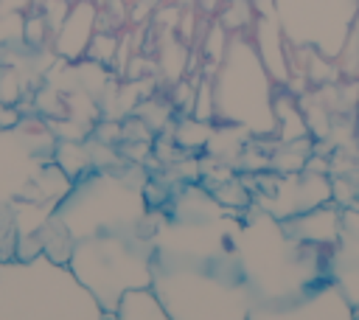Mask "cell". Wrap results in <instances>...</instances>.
Masks as SVG:
<instances>
[{
    "label": "cell",
    "instance_id": "cell-1",
    "mask_svg": "<svg viewBox=\"0 0 359 320\" xmlns=\"http://www.w3.org/2000/svg\"><path fill=\"white\" fill-rule=\"evenodd\" d=\"M149 289L171 320H247L252 306L238 247L210 253L154 247Z\"/></svg>",
    "mask_w": 359,
    "mask_h": 320
},
{
    "label": "cell",
    "instance_id": "cell-2",
    "mask_svg": "<svg viewBox=\"0 0 359 320\" xmlns=\"http://www.w3.org/2000/svg\"><path fill=\"white\" fill-rule=\"evenodd\" d=\"M238 258L252 303L286 300L323 281H334V247L294 239L272 213H258L238 227Z\"/></svg>",
    "mask_w": 359,
    "mask_h": 320
},
{
    "label": "cell",
    "instance_id": "cell-3",
    "mask_svg": "<svg viewBox=\"0 0 359 320\" xmlns=\"http://www.w3.org/2000/svg\"><path fill=\"white\" fill-rule=\"evenodd\" d=\"M0 320H107L93 292L48 253L0 258Z\"/></svg>",
    "mask_w": 359,
    "mask_h": 320
},
{
    "label": "cell",
    "instance_id": "cell-4",
    "mask_svg": "<svg viewBox=\"0 0 359 320\" xmlns=\"http://www.w3.org/2000/svg\"><path fill=\"white\" fill-rule=\"evenodd\" d=\"M154 233L140 230H109L76 239L70 244L67 267L93 292L107 314H112L121 298L132 289L151 286Z\"/></svg>",
    "mask_w": 359,
    "mask_h": 320
},
{
    "label": "cell",
    "instance_id": "cell-5",
    "mask_svg": "<svg viewBox=\"0 0 359 320\" xmlns=\"http://www.w3.org/2000/svg\"><path fill=\"white\" fill-rule=\"evenodd\" d=\"M213 109L216 121L236 126L252 138L278 132L275 90L269 70L261 65L250 34H230L224 59L213 70Z\"/></svg>",
    "mask_w": 359,
    "mask_h": 320
},
{
    "label": "cell",
    "instance_id": "cell-6",
    "mask_svg": "<svg viewBox=\"0 0 359 320\" xmlns=\"http://www.w3.org/2000/svg\"><path fill=\"white\" fill-rule=\"evenodd\" d=\"M146 219V202L143 194L123 180H112L107 174H98L70 191L65 202L53 213V225L62 227V233L70 239L109 233V230H140Z\"/></svg>",
    "mask_w": 359,
    "mask_h": 320
},
{
    "label": "cell",
    "instance_id": "cell-7",
    "mask_svg": "<svg viewBox=\"0 0 359 320\" xmlns=\"http://www.w3.org/2000/svg\"><path fill=\"white\" fill-rule=\"evenodd\" d=\"M359 14V0H275L278 25L297 51L337 59Z\"/></svg>",
    "mask_w": 359,
    "mask_h": 320
},
{
    "label": "cell",
    "instance_id": "cell-8",
    "mask_svg": "<svg viewBox=\"0 0 359 320\" xmlns=\"http://www.w3.org/2000/svg\"><path fill=\"white\" fill-rule=\"evenodd\" d=\"M247 320H356V306L337 281H323L286 300L252 303Z\"/></svg>",
    "mask_w": 359,
    "mask_h": 320
},
{
    "label": "cell",
    "instance_id": "cell-9",
    "mask_svg": "<svg viewBox=\"0 0 359 320\" xmlns=\"http://www.w3.org/2000/svg\"><path fill=\"white\" fill-rule=\"evenodd\" d=\"M95 31H98V3L95 0H73L67 14L62 17L59 28L53 31V51L62 59L76 62V59L87 56V48H90Z\"/></svg>",
    "mask_w": 359,
    "mask_h": 320
},
{
    "label": "cell",
    "instance_id": "cell-10",
    "mask_svg": "<svg viewBox=\"0 0 359 320\" xmlns=\"http://www.w3.org/2000/svg\"><path fill=\"white\" fill-rule=\"evenodd\" d=\"M250 39L258 51L261 65L269 70L272 81L278 87H289L292 70H289V42L278 25V17H266V14H255V22L250 28Z\"/></svg>",
    "mask_w": 359,
    "mask_h": 320
},
{
    "label": "cell",
    "instance_id": "cell-11",
    "mask_svg": "<svg viewBox=\"0 0 359 320\" xmlns=\"http://www.w3.org/2000/svg\"><path fill=\"white\" fill-rule=\"evenodd\" d=\"M107 320H171L151 289H132L121 298L118 309L107 314Z\"/></svg>",
    "mask_w": 359,
    "mask_h": 320
},
{
    "label": "cell",
    "instance_id": "cell-12",
    "mask_svg": "<svg viewBox=\"0 0 359 320\" xmlns=\"http://www.w3.org/2000/svg\"><path fill=\"white\" fill-rule=\"evenodd\" d=\"M216 20L230 34H250V28L255 22V8L250 0H219Z\"/></svg>",
    "mask_w": 359,
    "mask_h": 320
},
{
    "label": "cell",
    "instance_id": "cell-13",
    "mask_svg": "<svg viewBox=\"0 0 359 320\" xmlns=\"http://www.w3.org/2000/svg\"><path fill=\"white\" fill-rule=\"evenodd\" d=\"M227 42H230V31H227L219 20H210L205 36L199 39V53H202V59L208 62V73H205V76H213V70H216L219 62L224 59Z\"/></svg>",
    "mask_w": 359,
    "mask_h": 320
},
{
    "label": "cell",
    "instance_id": "cell-14",
    "mask_svg": "<svg viewBox=\"0 0 359 320\" xmlns=\"http://www.w3.org/2000/svg\"><path fill=\"white\" fill-rule=\"evenodd\" d=\"M337 67H339V76L342 81H359V14L348 31V39L337 56Z\"/></svg>",
    "mask_w": 359,
    "mask_h": 320
},
{
    "label": "cell",
    "instance_id": "cell-15",
    "mask_svg": "<svg viewBox=\"0 0 359 320\" xmlns=\"http://www.w3.org/2000/svg\"><path fill=\"white\" fill-rule=\"evenodd\" d=\"M191 115L196 121H205V124H210L216 118V109H213V79L210 76H202V81L194 87Z\"/></svg>",
    "mask_w": 359,
    "mask_h": 320
},
{
    "label": "cell",
    "instance_id": "cell-16",
    "mask_svg": "<svg viewBox=\"0 0 359 320\" xmlns=\"http://www.w3.org/2000/svg\"><path fill=\"white\" fill-rule=\"evenodd\" d=\"M115 53H118V36L109 31H95L90 48H87V56L98 65H112Z\"/></svg>",
    "mask_w": 359,
    "mask_h": 320
},
{
    "label": "cell",
    "instance_id": "cell-17",
    "mask_svg": "<svg viewBox=\"0 0 359 320\" xmlns=\"http://www.w3.org/2000/svg\"><path fill=\"white\" fill-rule=\"evenodd\" d=\"M163 0H129V22L132 25H140L146 22L157 8H160Z\"/></svg>",
    "mask_w": 359,
    "mask_h": 320
},
{
    "label": "cell",
    "instance_id": "cell-18",
    "mask_svg": "<svg viewBox=\"0 0 359 320\" xmlns=\"http://www.w3.org/2000/svg\"><path fill=\"white\" fill-rule=\"evenodd\" d=\"M36 0H0V17H8V14H20V11H28Z\"/></svg>",
    "mask_w": 359,
    "mask_h": 320
},
{
    "label": "cell",
    "instance_id": "cell-19",
    "mask_svg": "<svg viewBox=\"0 0 359 320\" xmlns=\"http://www.w3.org/2000/svg\"><path fill=\"white\" fill-rule=\"evenodd\" d=\"M250 3H252L255 14H266V17L275 14V0H250Z\"/></svg>",
    "mask_w": 359,
    "mask_h": 320
},
{
    "label": "cell",
    "instance_id": "cell-20",
    "mask_svg": "<svg viewBox=\"0 0 359 320\" xmlns=\"http://www.w3.org/2000/svg\"><path fill=\"white\" fill-rule=\"evenodd\" d=\"M168 3H174V6H180V8H188V6H194V0H168Z\"/></svg>",
    "mask_w": 359,
    "mask_h": 320
},
{
    "label": "cell",
    "instance_id": "cell-21",
    "mask_svg": "<svg viewBox=\"0 0 359 320\" xmlns=\"http://www.w3.org/2000/svg\"><path fill=\"white\" fill-rule=\"evenodd\" d=\"M356 320H359V306H356Z\"/></svg>",
    "mask_w": 359,
    "mask_h": 320
}]
</instances>
